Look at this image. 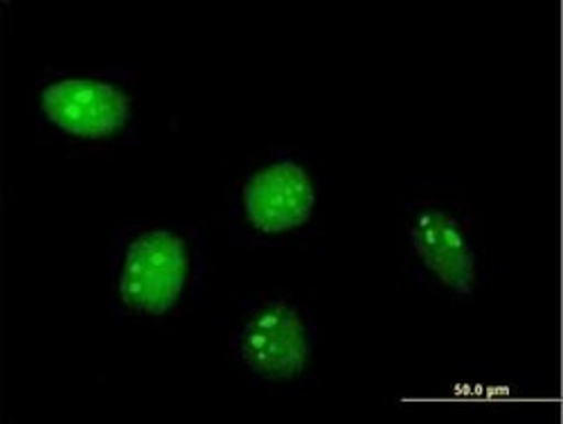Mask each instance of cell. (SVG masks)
Segmentation results:
<instances>
[{
	"instance_id": "cell-2",
	"label": "cell",
	"mask_w": 563,
	"mask_h": 424,
	"mask_svg": "<svg viewBox=\"0 0 563 424\" xmlns=\"http://www.w3.org/2000/svg\"><path fill=\"white\" fill-rule=\"evenodd\" d=\"M143 107L140 75L124 66H48L27 96V111L45 133L90 152L133 145L143 129Z\"/></svg>"
},
{
	"instance_id": "cell-5",
	"label": "cell",
	"mask_w": 563,
	"mask_h": 424,
	"mask_svg": "<svg viewBox=\"0 0 563 424\" xmlns=\"http://www.w3.org/2000/svg\"><path fill=\"white\" fill-rule=\"evenodd\" d=\"M228 355L257 389L296 387L320 357L316 314L298 296L255 294L234 318Z\"/></svg>"
},
{
	"instance_id": "cell-3",
	"label": "cell",
	"mask_w": 563,
	"mask_h": 424,
	"mask_svg": "<svg viewBox=\"0 0 563 424\" xmlns=\"http://www.w3.org/2000/svg\"><path fill=\"white\" fill-rule=\"evenodd\" d=\"M324 178L305 152L266 150L234 176L225 230L251 249H282L311 238L322 224Z\"/></svg>"
},
{
	"instance_id": "cell-4",
	"label": "cell",
	"mask_w": 563,
	"mask_h": 424,
	"mask_svg": "<svg viewBox=\"0 0 563 424\" xmlns=\"http://www.w3.org/2000/svg\"><path fill=\"white\" fill-rule=\"evenodd\" d=\"M401 253L417 287L474 298L485 278L476 217L462 199L415 197L404 206Z\"/></svg>"
},
{
	"instance_id": "cell-1",
	"label": "cell",
	"mask_w": 563,
	"mask_h": 424,
	"mask_svg": "<svg viewBox=\"0 0 563 424\" xmlns=\"http://www.w3.org/2000/svg\"><path fill=\"white\" fill-rule=\"evenodd\" d=\"M208 240L192 221L120 224L111 244V314L124 323L163 325L197 301Z\"/></svg>"
}]
</instances>
